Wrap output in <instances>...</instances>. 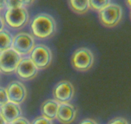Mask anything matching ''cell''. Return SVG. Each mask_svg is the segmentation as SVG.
I'll return each mask as SVG.
<instances>
[{"label": "cell", "instance_id": "2e32d148", "mask_svg": "<svg viewBox=\"0 0 131 124\" xmlns=\"http://www.w3.org/2000/svg\"><path fill=\"white\" fill-rule=\"evenodd\" d=\"M90 8L94 11L100 12L111 3V0H89Z\"/></svg>", "mask_w": 131, "mask_h": 124}, {"label": "cell", "instance_id": "7402d4cb", "mask_svg": "<svg viewBox=\"0 0 131 124\" xmlns=\"http://www.w3.org/2000/svg\"><path fill=\"white\" fill-rule=\"evenodd\" d=\"M19 1L21 3L23 7H26L31 5L33 3H34L36 0H19Z\"/></svg>", "mask_w": 131, "mask_h": 124}, {"label": "cell", "instance_id": "6da1fadb", "mask_svg": "<svg viewBox=\"0 0 131 124\" xmlns=\"http://www.w3.org/2000/svg\"><path fill=\"white\" fill-rule=\"evenodd\" d=\"M32 36L41 40L50 38L56 32V21L51 15L40 13L33 17L30 22Z\"/></svg>", "mask_w": 131, "mask_h": 124}, {"label": "cell", "instance_id": "83f0119b", "mask_svg": "<svg viewBox=\"0 0 131 124\" xmlns=\"http://www.w3.org/2000/svg\"><path fill=\"white\" fill-rule=\"evenodd\" d=\"M1 11H2V10L0 9V14H1Z\"/></svg>", "mask_w": 131, "mask_h": 124}, {"label": "cell", "instance_id": "52a82bcc", "mask_svg": "<svg viewBox=\"0 0 131 124\" xmlns=\"http://www.w3.org/2000/svg\"><path fill=\"white\" fill-rule=\"evenodd\" d=\"M22 56L13 49L0 53V70L5 74L16 72Z\"/></svg>", "mask_w": 131, "mask_h": 124}, {"label": "cell", "instance_id": "4fadbf2b", "mask_svg": "<svg viewBox=\"0 0 131 124\" xmlns=\"http://www.w3.org/2000/svg\"><path fill=\"white\" fill-rule=\"evenodd\" d=\"M59 104L60 103L54 99L45 100L41 106V112L42 116L51 120L56 119Z\"/></svg>", "mask_w": 131, "mask_h": 124}, {"label": "cell", "instance_id": "277c9868", "mask_svg": "<svg viewBox=\"0 0 131 124\" xmlns=\"http://www.w3.org/2000/svg\"><path fill=\"white\" fill-rule=\"evenodd\" d=\"M29 58L39 70L48 67L52 61V52L50 48L44 44H38L31 52Z\"/></svg>", "mask_w": 131, "mask_h": 124}, {"label": "cell", "instance_id": "7c38bea8", "mask_svg": "<svg viewBox=\"0 0 131 124\" xmlns=\"http://www.w3.org/2000/svg\"><path fill=\"white\" fill-rule=\"evenodd\" d=\"M0 112L8 123L22 116V109L20 105L10 102H8L0 108Z\"/></svg>", "mask_w": 131, "mask_h": 124}, {"label": "cell", "instance_id": "8fae6325", "mask_svg": "<svg viewBox=\"0 0 131 124\" xmlns=\"http://www.w3.org/2000/svg\"><path fill=\"white\" fill-rule=\"evenodd\" d=\"M77 114L76 107L71 103H60L56 119L62 124H70L75 120Z\"/></svg>", "mask_w": 131, "mask_h": 124}, {"label": "cell", "instance_id": "5bb4252c", "mask_svg": "<svg viewBox=\"0 0 131 124\" xmlns=\"http://www.w3.org/2000/svg\"><path fill=\"white\" fill-rule=\"evenodd\" d=\"M14 36L8 30L0 32V53L8 50L12 48Z\"/></svg>", "mask_w": 131, "mask_h": 124}, {"label": "cell", "instance_id": "9a60e30c", "mask_svg": "<svg viewBox=\"0 0 131 124\" xmlns=\"http://www.w3.org/2000/svg\"><path fill=\"white\" fill-rule=\"evenodd\" d=\"M70 8L79 14L86 13L90 8L89 0H69Z\"/></svg>", "mask_w": 131, "mask_h": 124}, {"label": "cell", "instance_id": "9c48e42d", "mask_svg": "<svg viewBox=\"0 0 131 124\" xmlns=\"http://www.w3.org/2000/svg\"><path fill=\"white\" fill-rule=\"evenodd\" d=\"M9 102L20 105L27 96V90L23 83L19 81H12L6 87Z\"/></svg>", "mask_w": 131, "mask_h": 124}, {"label": "cell", "instance_id": "cb8c5ba5", "mask_svg": "<svg viewBox=\"0 0 131 124\" xmlns=\"http://www.w3.org/2000/svg\"><path fill=\"white\" fill-rule=\"evenodd\" d=\"M5 22L4 21V19L0 16V32L2 30L5 29Z\"/></svg>", "mask_w": 131, "mask_h": 124}, {"label": "cell", "instance_id": "f1b7e54d", "mask_svg": "<svg viewBox=\"0 0 131 124\" xmlns=\"http://www.w3.org/2000/svg\"><path fill=\"white\" fill-rule=\"evenodd\" d=\"M130 16H131V12H130Z\"/></svg>", "mask_w": 131, "mask_h": 124}, {"label": "cell", "instance_id": "4316f807", "mask_svg": "<svg viewBox=\"0 0 131 124\" xmlns=\"http://www.w3.org/2000/svg\"><path fill=\"white\" fill-rule=\"evenodd\" d=\"M126 2H127V5H128L130 7H131V0H126Z\"/></svg>", "mask_w": 131, "mask_h": 124}, {"label": "cell", "instance_id": "f546056e", "mask_svg": "<svg viewBox=\"0 0 131 124\" xmlns=\"http://www.w3.org/2000/svg\"><path fill=\"white\" fill-rule=\"evenodd\" d=\"M0 72H1V70H0Z\"/></svg>", "mask_w": 131, "mask_h": 124}, {"label": "cell", "instance_id": "5b68a950", "mask_svg": "<svg viewBox=\"0 0 131 124\" xmlns=\"http://www.w3.org/2000/svg\"><path fill=\"white\" fill-rule=\"evenodd\" d=\"M123 11L119 5L111 3L106 8L99 12V19L101 23L106 27L116 26L122 18Z\"/></svg>", "mask_w": 131, "mask_h": 124}, {"label": "cell", "instance_id": "ac0fdd59", "mask_svg": "<svg viewBox=\"0 0 131 124\" xmlns=\"http://www.w3.org/2000/svg\"><path fill=\"white\" fill-rule=\"evenodd\" d=\"M30 124H53L52 120H49L42 116H37L31 121Z\"/></svg>", "mask_w": 131, "mask_h": 124}, {"label": "cell", "instance_id": "d4e9b609", "mask_svg": "<svg viewBox=\"0 0 131 124\" xmlns=\"http://www.w3.org/2000/svg\"><path fill=\"white\" fill-rule=\"evenodd\" d=\"M0 9H6V0H0Z\"/></svg>", "mask_w": 131, "mask_h": 124}, {"label": "cell", "instance_id": "3957f363", "mask_svg": "<svg viewBox=\"0 0 131 124\" xmlns=\"http://www.w3.org/2000/svg\"><path fill=\"white\" fill-rule=\"evenodd\" d=\"M29 20L30 16L26 7L6 9L5 12V22L12 29H22L27 25Z\"/></svg>", "mask_w": 131, "mask_h": 124}, {"label": "cell", "instance_id": "603a6c76", "mask_svg": "<svg viewBox=\"0 0 131 124\" xmlns=\"http://www.w3.org/2000/svg\"><path fill=\"white\" fill-rule=\"evenodd\" d=\"M79 124H98L96 121H94V120L91 118H85L82 120Z\"/></svg>", "mask_w": 131, "mask_h": 124}, {"label": "cell", "instance_id": "e0dca14e", "mask_svg": "<svg viewBox=\"0 0 131 124\" xmlns=\"http://www.w3.org/2000/svg\"><path fill=\"white\" fill-rule=\"evenodd\" d=\"M9 102L6 88L0 87V108Z\"/></svg>", "mask_w": 131, "mask_h": 124}, {"label": "cell", "instance_id": "7a4b0ae2", "mask_svg": "<svg viewBox=\"0 0 131 124\" xmlns=\"http://www.w3.org/2000/svg\"><path fill=\"white\" fill-rule=\"evenodd\" d=\"M71 64L73 67L78 71H88L91 69L94 64L93 53L88 48L77 49L71 56Z\"/></svg>", "mask_w": 131, "mask_h": 124}, {"label": "cell", "instance_id": "ba28073f", "mask_svg": "<svg viewBox=\"0 0 131 124\" xmlns=\"http://www.w3.org/2000/svg\"><path fill=\"white\" fill-rule=\"evenodd\" d=\"M75 88L72 83L67 80L58 82L53 90L54 100L59 103H70L75 96Z\"/></svg>", "mask_w": 131, "mask_h": 124}, {"label": "cell", "instance_id": "ffe728a7", "mask_svg": "<svg viewBox=\"0 0 131 124\" xmlns=\"http://www.w3.org/2000/svg\"><path fill=\"white\" fill-rule=\"evenodd\" d=\"M107 124H129V123L126 119L123 118L116 117L110 120Z\"/></svg>", "mask_w": 131, "mask_h": 124}, {"label": "cell", "instance_id": "44dd1931", "mask_svg": "<svg viewBox=\"0 0 131 124\" xmlns=\"http://www.w3.org/2000/svg\"><path fill=\"white\" fill-rule=\"evenodd\" d=\"M8 124H30V121L28 120V119H26V118L24 117H20L19 118H17V120H14L12 122Z\"/></svg>", "mask_w": 131, "mask_h": 124}, {"label": "cell", "instance_id": "484cf974", "mask_svg": "<svg viewBox=\"0 0 131 124\" xmlns=\"http://www.w3.org/2000/svg\"><path fill=\"white\" fill-rule=\"evenodd\" d=\"M0 124H8V123L5 120L1 112H0Z\"/></svg>", "mask_w": 131, "mask_h": 124}, {"label": "cell", "instance_id": "8992f818", "mask_svg": "<svg viewBox=\"0 0 131 124\" xmlns=\"http://www.w3.org/2000/svg\"><path fill=\"white\" fill-rule=\"evenodd\" d=\"M35 46L34 38L29 33L22 32L14 36L12 49L21 56L30 55Z\"/></svg>", "mask_w": 131, "mask_h": 124}, {"label": "cell", "instance_id": "d6986e66", "mask_svg": "<svg viewBox=\"0 0 131 124\" xmlns=\"http://www.w3.org/2000/svg\"><path fill=\"white\" fill-rule=\"evenodd\" d=\"M23 7L19 0H6V9L16 8Z\"/></svg>", "mask_w": 131, "mask_h": 124}, {"label": "cell", "instance_id": "30bf717a", "mask_svg": "<svg viewBox=\"0 0 131 124\" xmlns=\"http://www.w3.org/2000/svg\"><path fill=\"white\" fill-rule=\"evenodd\" d=\"M39 69L29 57L23 58L16 70L17 76L23 80H31L36 77Z\"/></svg>", "mask_w": 131, "mask_h": 124}]
</instances>
